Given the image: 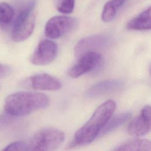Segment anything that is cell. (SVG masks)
<instances>
[{
    "mask_svg": "<svg viewBox=\"0 0 151 151\" xmlns=\"http://www.w3.org/2000/svg\"><path fill=\"white\" fill-rule=\"evenodd\" d=\"M116 107L114 101L107 100L99 106L88 120L74 134L70 147L81 146L92 142L100 134Z\"/></svg>",
    "mask_w": 151,
    "mask_h": 151,
    "instance_id": "cell-1",
    "label": "cell"
},
{
    "mask_svg": "<svg viewBox=\"0 0 151 151\" xmlns=\"http://www.w3.org/2000/svg\"><path fill=\"white\" fill-rule=\"evenodd\" d=\"M50 100L41 93L18 91L9 95L5 100L4 110L9 116L19 117L27 115L48 106Z\"/></svg>",
    "mask_w": 151,
    "mask_h": 151,
    "instance_id": "cell-2",
    "label": "cell"
},
{
    "mask_svg": "<svg viewBox=\"0 0 151 151\" xmlns=\"http://www.w3.org/2000/svg\"><path fill=\"white\" fill-rule=\"evenodd\" d=\"M35 3V0H31L18 14L11 33L14 41L22 42L32 34L35 24V15L32 12Z\"/></svg>",
    "mask_w": 151,
    "mask_h": 151,
    "instance_id": "cell-3",
    "label": "cell"
},
{
    "mask_svg": "<svg viewBox=\"0 0 151 151\" xmlns=\"http://www.w3.org/2000/svg\"><path fill=\"white\" fill-rule=\"evenodd\" d=\"M63 131L52 127L42 129L27 140V150H51L57 148L64 141Z\"/></svg>",
    "mask_w": 151,
    "mask_h": 151,
    "instance_id": "cell-4",
    "label": "cell"
},
{
    "mask_svg": "<svg viewBox=\"0 0 151 151\" xmlns=\"http://www.w3.org/2000/svg\"><path fill=\"white\" fill-rule=\"evenodd\" d=\"M76 25L74 18L64 15L53 17L45 25V35L51 39L58 38L73 30Z\"/></svg>",
    "mask_w": 151,
    "mask_h": 151,
    "instance_id": "cell-5",
    "label": "cell"
},
{
    "mask_svg": "<svg viewBox=\"0 0 151 151\" xmlns=\"http://www.w3.org/2000/svg\"><path fill=\"white\" fill-rule=\"evenodd\" d=\"M58 51L57 44L48 40L40 42L30 58L32 64L35 65H45L51 63L56 57Z\"/></svg>",
    "mask_w": 151,
    "mask_h": 151,
    "instance_id": "cell-6",
    "label": "cell"
},
{
    "mask_svg": "<svg viewBox=\"0 0 151 151\" xmlns=\"http://www.w3.org/2000/svg\"><path fill=\"white\" fill-rule=\"evenodd\" d=\"M78 61L68 70V74L72 78L80 76L92 71L99 64L101 55L96 52L91 51L80 56Z\"/></svg>",
    "mask_w": 151,
    "mask_h": 151,
    "instance_id": "cell-7",
    "label": "cell"
},
{
    "mask_svg": "<svg viewBox=\"0 0 151 151\" xmlns=\"http://www.w3.org/2000/svg\"><path fill=\"white\" fill-rule=\"evenodd\" d=\"M109 42V37L103 34L93 35L84 38L80 40L75 46V55L79 57L85 53L103 48L107 45Z\"/></svg>",
    "mask_w": 151,
    "mask_h": 151,
    "instance_id": "cell-8",
    "label": "cell"
},
{
    "mask_svg": "<svg viewBox=\"0 0 151 151\" xmlns=\"http://www.w3.org/2000/svg\"><path fill=\"white\" fill-rule=\"evenodd\" d=\"M150 129V106H145L139 116L129 123L127 132L133 136H142L147 134Z\"/></svg>",
    "mask_w": 151,
    "mask_h": 151,
    "instance_id": "cell-9",
    "label": "cell"
},
{
    "mask_svg": "<svg viewBox=\"0 0 151 151\" xmlns=\"http://www.w3.org/2000/svg\"><path fill=\"white\" fill-rule=\"evenodd\" d=\"M25 84L31 88L42 90H57L61 87V83L57 78L45 73L29 77L25 81Z\"/></svg>",
    "mask_w": 151,
    "mask_h": 151,
    "instance_id": "cell-10",
    "label": "cell"
},
{
    "mask_svg": "<svg viewBox=\"0 0 151 151\" xmlns=\"http://www.w3.org/2000/svg\"><path fill=\"white\" fill-rule=\"evenodd\" d=\"M123 82L119 80H107L100 81L88 88L86 92L88 98H96L116 92L121 89Z\"/></svg>",
    "mask_w": 151,
    "mask_h": 151,
    "instance_id": "cell-11",
    "label": "cell"
},
{
    "mask_svg": "<svg viewBox=\"0 0 151 151\" xmlns=\"http://www.w3.org/2000/svg\"><path fill=\"white\" fill-rule=\"evenodd\" d=\"M150 7L144 10L135 17L131 19L126 24L128 29L149 30L151 28Z\"/></svg>",
    "mask_w": 151,
    "mask_h": 151,
    "instance_id": "cell-12",
    "label": "cell"
},
{
    "mask_svg": "<svg viewBox=\"0 0 151 151\" xmlns=\"http://www.w3.org/2000/svg\"><path fill=\"white\" fill-rule=\"evenodd\" d=\"M114 150H140L150 151L151 143L149 140L143 139H132L117 146Z\"/></svg>",
    "mask_w": 151,
    "mask_h": 151,
    "instance_id": "cell-13",
    "label": "cell"
},
{
    "mask_svg": "<svg viewBox=\"0 0 151 151\" xmlns=\"http://www.w3.org/2000/svg\"><path fill=\"white\" fill-rule=\"evenodd\" d=\"M126 1L127 0H110L107 2L101 12L102 21L104 22L111 21Z\"/></svg>",
    "mask_w": 151,
    "mask_h": 151,
    "instance_id": "cell-14",
    "label": "cell"
},
{
    "mask_svg": "<svg viewBox=\"0 0 151 151\" xmlns=\"http://www.w3.org/2000/svg\"><path fill=\"white\" fill-rule=\"evenodd\" d=\"M130 117V112H124L116 114L112 118L110 117L100 132V135H104L117 129L126 121H127Z\"/></svg>",
    "mask_w": 151,
    "mask_h": 151,
    "instance_id": "cell-15",
    "label": "cell"
},
{
    "mask_svg": "<svg viewBox=\"0 0 151 151\" xmlns=\"http://www.w3.org/2000/svg\"><path fill=\"white\" fill-rule=\"evenodd\" d=\"M15 15L14 8L6 2H0V25L5 26L12 20Z\"/></svg>",
    "mask_w": 151,
    "mask_h": 151,
    "instance_id": "cell-16",
    "label": "cell"
},
{
    "mask_svg": "<svg viewBox=\"0 0 151 151\" xmlns=\"http://www.w3.org/2000/svg\"><path fill=\"white\" fill-rule=\"evenodd\" d=\"M75 0H62L57 5V10L63 14H68L71 13L74 8Z\"/></svg>",
    "mask_w": 151,
    "mask_h": 151,
    "instance_id": "cell-17",
    "label": "cell"
},
{
    "mask_svg": "<svg viewBox=\"0 0 151 151\" xmlns=\"http://www.w3.org/2000/svg\"><path fill=\"white\" fill-rule=\"evenodd\" d=\"M5 151H11V150H27V140L17 141L10 143L7 145L5 148L4 149Z\"/></svg>",
    "mask_w": 151,
    "mask_h": 151,
    "instance_id": "cell-18",
    "label": "cell"
},
{
    "mask_svg": "<svg viewBox=\"0 0 151 151\" xmlns=\"http://www.w3.org/2000/svg\"><path fill=\"white\" fill-rule=\"evenodd\" d=\"M12 71V68L7 65L0 63V78L8 76Z\"/></svg>",
    "mask_w": 151,
    "mask_h": 151,
    "instance_id": "cell-19",
    "label": "cell"
},
{
    "mask_svg": "<svg viewBox=\"0 0 151 151\" xmlns=\"http://www.w3.org/2000/svg\"><path fill=\"white\" fill-rule=\"evenodd\" d=\"M57 1H61L62 0H57Z\"/></svg>",
    "mask_w": 151,
    "mask_h": 151,
    "instance_id": "cell-20",
    "label": "cell"
}]
</instances>
